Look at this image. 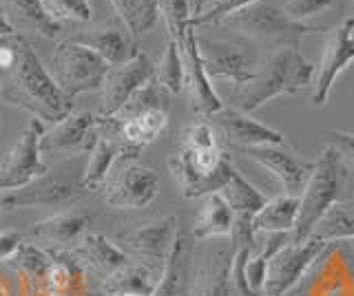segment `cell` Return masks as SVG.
Listing matches in <instances>:
<instances>
[{
  "instance_id": "cell-47",
  "label": "cell",
  "mask_w": 354,
  "mask_h": 296,
  "mask_svg": "<svg viewBox=\"0 0 354 296\" xmlns=\"http://www.w3.org/2000/svg\"><path fill=\"white\" fill-rule=\"evenodd\" d=\"M5 210H3V193H0V215H3Z\"/></svg>"
},
{
  "instance_id": "cell-15",
  "label": "cell",
  "mask_w": 354,
  "mask_h": 296,
  "mask_svg": "<svg viewBox=\"0 0 354 296\" xmlns=\"http://www.w3.org/2000/svg\"><path fill=\"white\" fill-rule=\"evenodd\" d=\"M177 45H180L182 60H184V89L188 91L191 108L202 117H213L224 108V102H221V97L217 95L215 86L204 69L202 56H199L197 49L195 27H188Z\"/></svg>"
},
{
  "instance_id": "cell-23",
  "label": "cell",
  "mask_w": 354,
  "mask_h": 296,
  "mask_svg": "<svg viewBox=\"0 0 354 296\" xmlns=\"http://www.w3.org/2000/svg\"><path fill=\"white\" fill-rule=\"evenodd\" d=\"M232 252L228 248H213L202 259L195 279H191V294L188 296H235V288L230 281Z\"/></svg>"
},
{
  "instance_id": "cell-34",
  "label": "cell",
  "mask_w": 354,
  "mask_h": 296,
  "mask_svg": "<svg viewBox=\"0 0 354 296\" xmlns=\"http://www.w3.org/2000/svg\"><path fill=\"white\" fill-rule=\"evenodd\" d=\"M169 91L162 89L158 84V80H151L138 89L129 97V102L120 108V111L113 115L118 119H127V117H136L142 113H149V111H166L169 113Z\"/></svg>"
},
{
  "instance_id": "cell-8",
  "label": "cell",
  "mask_w": 354,
  "mask_h": 296,
  "mask_svg": "<svg viewBox=\"0 0 354 296\" xmlns=\"http://www.w3.org/2000/svg\"><path fill=\"white\" fill-rule=\"evenodd\" d=\"M44 124L40 119L31 117L22 133L9 148L5 159L0 161V193L25 188L47 172L40 152V137L44 133Z\"/></svg>"
},
{
  "instance_id": "cell-42",
  "label": "cell",
  "mask_w": 354,
  "mask_h": 296,
  "mask_svg": "<svg viewBox=\"0 0 354 296\" xmlns=\"http://www.w3.org/2000/svg\"><path fill=\"white\" fill-rule=\"evenodd\" d=\"M22 241L25 239H22L18 230H0V261H9L14 257Z\"/></svg>"
},
{
  "instance_id": "cell-38",
  "label": "cell",
  "mask_w": 354,
  "mask_h": 296,
  "mask_svg": "<svg viewBox=\"0 0 354 296\" xmlns=\"http://www.w3.org/2000/svg\"><path fill=\"white\" fill-rule=\"evenodd\" d=\"M160 16L164 18L169 38L180 42L184 31L191 27V3L188 0H160Z\"/></svg>"
},
{
  "instance_id": "cell-4",
  "label": "cell",
  "mask_w": 354,
  "mask_h": 296,
  "mask_svg": "<svg viewBox=\"0 0 354 296\" xmlns=\"http://www.w3.org/2000/svg\"><path fill=\"white\" fill-rule=\"evenodd\" d=\"M346 184L348 166L343 164L339 150L328 144L315 161V170L310 175L301 197H299V215L295 230L290 233L295 244L308 241L310 233L319 224V219L328 213L332 204L341 199V190Z\"/></svg>"
},
{
  "instance_id": "cell-28",
  "label": "cell",
  "mask_w": 354,
  "mask_h": 296,
  "mask_svg": "<svg viewBox=\"0 0 354 296\" xmlns=\"http://www.w3.org/2000/svg\"><path fill=\"white\" fill-rule=\"evenodd\" d=\"M75 257L80 259L82 266L93 268L95 272L104 274V277L113 274L131 261L124 250L100 233H86L80 244L75 246Z\"/></svg>"
},
{
  "instance_id": "cell-20",
  "label": "cell",
  "mask_w": 354,
  "mask_h": 296,
  "mask_svg": "<svg viewBox=\"0 0 354 296\" xmlns=\"http://www.w3.org/2000/svg\"><path fill=\"white\" fill-rule=\"evenodd\" d=\"M69 40L77 42L86 49H91L95 56L102 58L109 67H118V64L129 62L140 51L136 40L129 34L120 18H111L106 23L93 29H84L80 34L71 36Z\"/></svg>"
},
{
  "instance_id": "cell-9",
  "label": "cell",
  "mask_w": 354,
  "mask_h": 296,
  "mask_svg": "<svg viewBox=\"0 0 354 296\" xmlns=\"http://www.w3.org/2000/svg\"><path fill=\"white\" fill-rule=\"evenodd\" d=\"M88 195L82 186V177H71L66 172H44L25 188L3 193V210H22V208H55L66 206Z\"/></svg>"
},
{
  "instance_id": "cell-25",
  "label": "cell",
  "mask_w": 354,
  "mask_h": 296,
  "mask_svg": "<svg viewBox=\"0 0 354 296\" xmlns=\"http://www.w3.org/2000/svg\"><path fill=\"white\" fill-rule=\"evenodd\" d=\"M49 252L53 257V263L40 292H47L53 296H88L86 272L80 259L64 250Z\"/></svg>"
},
{
  "instance_id": "cell-18",
  "label": "cell",
  "mask_w": 354,
  "mask_h": 296,
  "mask_svg": "<svg viewBox=\"0 0 354 296\" xmlns=\"http://www.w3.org/2000/svg\"><path fill=\"white\" fill-rule=\"evenodd\" d=\"M213 128L224 137L230 146L239 150L246 148H257V146H270V144H286L281 130H274L266 126L250 115L235 111V108L224 106L219 113L208 117Z\"/></svg>"
},
{
  "instance_id": "cell-39",
  "label": "cell",
  "mask_w": 354,
  "mask_h": 296,
  "mask_svg": "<svg viewBox=\"0 0 354 296\" xmlns=\"http://www.w3.org/2000/svg\"><path fill=\"white\" fill-rule=\"evenodd\" d=\"M254 3H259V0H217L213 3L208 9H204L199 16H193L191 18V27H206V25H219L221 20L228 18L230 14L235 12H241V9H246Z\"/></svg>"
},
{
  "instance_id": "cell-41",
  "label": "cell",
  "mask_w": 354,
  "mask_h": 296,
  "mask_svg": "<svg viewBox=\"0 0 354 296\" xmlns=\"http://www.w3.org/2000/svg\"><path fill=\"white\" fill-rule=\"evenodd\" d=\"M328 141L339 150V155L343 159V164L350 168H354V133H346V130L332 128L328 130Z\"/></svg>"
},
{
  "instance_id": "cell-16",
  "label": "cell",
  "mask_w": 354,
  "mask_h": 296,
  "mask_svg": "<svg viewBox=\"0 0 354 296\" xmlns=\"http://www.w3.org/2000/svg\"><path fill=\"white\" fill-rule=\"evenodd\" d=\"M250 161L259 164L261 168L268 170L272 177H277L283 186V195L301 197L310 175L315 170V161L306 159L299 152H292L283 144H270V146H257L241 150Z\"/></svg>"
},
{
  "instance_id": "cell-6",
  "label": "cell",
  "mask_w": 354,
  "mask_h": 296,
  "mask_svg": "<svg viewBox=\"0 0 354 296\" xmlns=\"http://www.w3.org/2000/svg\"><path fill=\"white\" fill-rule=\"evenodd\" d=\"M195 38L210 80H226L235 86H241L250 82L254 71L259 69L261 62L254 58L250 42L241 36L237 40L210 31V27H195Z\"/></svg>"
},
{
  "instance_id": "cell-3",
  "label": "cell",
  "mask_w": 354,
  "mask_h": 296,
  "mask_svg": "<svg viewBox=\"0 0 354 296\" xmlns=\"http://www.w3.org/2000/svg\"><path fill=\"white\" fill-rule=\"evenodd\" d=\"M219 27H226L232 34L248 40L250 45H259L266 49H286V47H301V40L315 31L313 27L295 23L286 14L283 5L274 0H259L241 12L230 14L219 23Z\"/></svg>"
},
{
  "instance_id": "cell-44",
  "label": "cell",
  "mask_w": 354,
  "mask_h": 296,
  "mask_svg": "<svg viewBox=\"0 0 354 296\" xmlns=\"http://www.w3.org/2000/svg\"><path fill=\"white\" fill-rule=\"evenodd\" d=\"M16 31L11 29V25L7 23L5 12H3V5H0V38H7V36H14Z\"/></svg>"
},
{
  "instance_id": "cell-30",
  "label": "cell",
  "mask_w": 354,
  "mask_h": 296,
  "mask_svg": "<svg viewBox=\"0 0 354 296\" xmlns=\"http://www.w3.org/2000/svg\"><path fill=\"white\" fill-rule=\"evenodd\" d=\"M299 215V197L279 195L266 201L261 210L252 217V228L257 235L266 233H292Z\"/></svg>"
},
{
  "instance_id": "cell-11",
  "label": "cell",
  "mask_w": 354,
  "mask_h": 296,
  "mask_svg": "<svg viewBox=\"0 0 354 296\" xmlns=\"http://www.w3.org/2000/svg\"><path fill=\"white\" fill-rule=\"evenodd\" d=\"M354 62V18H346L339 27L330 31L326 40L324 56L313 82V104L324 106L339 75L348 71Z\"/></svg>"
},
{
  "instance_id": "cell-37",
  "label": "cell",
  "mask_w": 354,
  "mask_h": 296,
  "mask_svg": "<svg viewBox=\"0 0 354 296\" xmlns=\"http://www.w3.org/2000/svg\"><path fill=\"white\" fill-rule=\"evenodd\" d=\"M40 3L58 23L69 20V23L86 25L93 20V7L88 0H40Z\"/></svg>"
},
{
  "instance_id": "cell-46",
  "label": "cell",
  "mask_w": 354,
  "mask_h": 296,
  "mask_svg": "<svg viewBox=\"0 0 354 296\" xmlns=\"http://www.w3.org/2000/svg\"><path fill=\"white\" fill-rule=\"evenodd\" d=\"M29 296H53V294H47V292H33V294H29Z\"/></svg>"
},
{
  "instance_id": "cell-21",
  "label": "cell",
  "mask_w": 354,
  "mask_h": 296,
  "mask_svg": "<svg viewBox=\"0 0 354 296\" xmlns=\"http://www.w3.org/2000/svg\"><path fill=\"white\" fill-rule=\"evenodd\" d=\"M193 235L186 228H177L173 248L160 272L158 288L153 296H188L191 294V263H193Z\"/></svg>"
},
{
  "instance_id": "cell-19",
  "label": "cell",
  "mask_w": 354,
  "mask_h": 296,
  "mask_svg": "<svg viewBox=\"0 0 354 296\" xmlns=\"http://www.w3.org/2000/svg\"><path fill=\"white\" fill-rule=\"evenodd\" d=\"M93 219L95 213L88 208H69L33 224L31 239L49 250H69L80 244Z\"/></svg>"
},
{
  "instance_id": "cell-24",
  "label": "cell",
  "mask_w": 354,
  "mask_h": 296,
  "mask_svg": "<svg viewBox=\"0 0 354 296\" xmlns=\"http://www.w3.org/2000/svg\"><path fill=\"white\" fill-rule=\"evenodd\" d=\"M7 23L18 36L36 34L42 38H58L62 31V23L49 16L40 0H0Z\"/></svg>"
},
{
  "instance_id": "cell-36",
  "label": "cell",
  "mask_w": 354,
  "mask_h": 296,
  "mask_svg": "<svg viewBox=\"0 0 354 296\" xmlns=\"http://www.w3.org/2000/svg\"><path fill=\"white\" fill-rule=\"evenodd\" d=\"M281 5L295 23L308 25L319 31L315 20L326 18L330 14H339L343 9V0H283Z\"/></svg>"
},
{
  "instance_id": "cell-1",
  "label": "cell",
  "mask_w": 354,
  "mask_h": 296,
  "mask_svg": "<svg viewBox=\"0 0 354 296\" xmlns=\"http://www.w3.org/2000/svg\"><path fill=\"white\" fill-rule=\"evenodd\" d=\"M0 97L11 106L31 113L42 124H58L73 113V102L58 89L38 53L22 38L18 62L0 73Z\"/></svg>"
},
{
  "instance_id": "cell-48",
  "label": "cell",
  "mask_w": 354,
  "mask_h": 296,
  "mask_svg": "<svg viewBox=\"0 0 354 296\" xmlns=\"http://www.w3.org/2000/svg\"><path fill=\"white\" fill-rule=\"evenodd\" d=\"M352 190H354V184H352Z\"/></svg>"
},
{
  "instance_id": "cell-22",
  "label": "cell",
  "mask_w": 354,
  "mask_h": 296,
  "mask_svg": "<svg viewBox=\"0 0 354 296\" xmlns=\"http://www.w3.org/2000/svg\"><path fill=\"white\" fill-rule=\"evenodd\" d=\"M142 150L131 148L122 141L106 137V135H97L93 148L88 150V159L86 166L82 170V186L86 193H97L102 190L106 181H109V172L113 168V164L118 159H136Z\"/></svg>"
},
{
  "instance_id": "cell-33",
  "label": "cell",
  "mask_w": 354,
  "mask_h": 296,
  "mask_svg": "<svg viewBox=\"0 0 354 296\" xmlns=\"http://www.w3.org/2000/svg\"><path fill=\"white\" fill-rule=\"evenodd\" d=\"M111 5L133 38L147 34L160 20V0H111Z\"/></svg>"
},
{
  "instance_id": "cell-43",
  "label": "cell",
  "mask_w": 354,
  "mask_h": 296,
  "mask_svg": "<svg viewBox=\"0 0 354 296\" xmlns=\"http://www.w3.org/2000/svg\"><path fill=\"white\" fill-rule=\"evenodd\" d=\"M188 3H191V14L193 16H199V14L204 12V9H208L213 3H217V0H188Z\"/></svg>"
},
{
  "instance_id": "cell-26",
  "label": "cell",
  "mask_w": 354,
  "mask_h": 296,
  "mask_svg": "<svg viewBox=\"0 0 354 296\" xmlns=\"http://www.w3.org/2000/svg\"><path fill=\"white\" fill-rule=\"evenodd\" d=\"M53 257L47 248H42L38 244H25L22 241L20 248L16 250V255L9 259V266L18 274L20 279V290L22 296H29L33 292H40L44 279L51 270Z\"/></svg>"
},
{
  "instance_id": "cell-14",
  "label": "cell",
  "mask_w": 354,
  "mask_h": 296,
  "mask_svg": "<svg viewBox=\"0 0 354 296\" xmlns=\"http://www.w3.org/2000/svg\"><path fill=\"white\" fill-rule=\"evenodd\" d=\"M160 193V175L140 164H127L104 186V199L118 210H142L155 201Z\"/></svg>"
},
{
  "instance_id": "cell-32",
  "label": "cell",
  "mask_w": 354,
  "mask_h": 296,
  "mask_svg": "<svg viewBox=\"0 0 354 296\" xmlns=\"http://www.w3.org/2000/svg\"><path fill=\"white\" fill-rule=\"evenodd\" d=\"M219 195L224 197V201L232 208V213L248 215V217L257 215L266 206V201H268V197H266L261 190L254 188V186L243 177L237 168H232L230 177L224 184V188L219 190Z\"/></svg>"
},
{
  "instance_id": "cell-2",
  "label": "cell",
  "mask_w": 354,
  "mask_h": 296,
  "mask_svg": "<svg viewBox=\"0 0 354 296\" xmlns=\"http://www.w3.org/2000/svg\"><path fill=\"white\" fill-rule=\"evenodd\" d=\"M315 64L304 56L301 49H277L259 64L250 82L232 91L230 108L250 115L263 104L272 102L274 97L295 95L308 89L315 82Z\"/></svg>"
},
{
  "instance_id": "cell-31",
  "label": "cell",
  "mask_w": 354,
  "mask_h": 296,
  "mask_svg": "<svg viewBox=\"0 0 354 296\" xmlns=\"http://www.w3.org/2000/svg\"><path fill=\"white\" fill-rule=\"evenodd\" d=\"M308 239L321 241L326 246L354 239V199H339L332 204Z\"/></svg>"
},
{
  "instance_id": "cell-5",
  "label": "cell",
  "mask_w": 354,
  "mask_h": 296,
  "mask_svg": "<svg viewBox=\"0 0 354 296\" xmlns=\"http://www.w3.org/2000/svg\"><path fill=\"white\" fill-rule=\"evenodd\" d=\"M171 175L175 177L180 195L186 199H199L224 188L232 172V161L219 146L191 148L182 146L169 159Z\"/></svg>"
},
{
  "instance_id": "cell-13",
  "label": "cell",
  "mask_w": 354,
  "mask_h": 296,
  "mask_svg": "<svg viewBox=\"0 0 354 296\" xmlns=\"http://www.w3.org/2000/svg\"><path fill=\"white\" fill-rule=\"evenodd\" d=\"M100 135V115L88 111L71 113L62 122L51 124L40 137V152L47 157H73L75 152H88Z\"/></svg>"
},
{
  "instance_id": "cell-12",
  "label": "cell",
  "mask_w": 354,
  "mask_h": 296,
  "mask_svg": "<svg viewBox=\"0 0 354 296\" xmlns=\"http://www.w3.org/2000/svg\"><path fill=\"white\" fill-rule=\"evenodd\" d=\"M177 217L169 215L162 219H155V221L142 224L133 230L118 235V246L127 252L129 257H138L142 263L162 270L166 257L173 248V241L177 235Z\"/></svg>"
},
{
  "instance_id": "cell-40",
  "label": "cell",
  "mask_w": 354,
  "mask_h": 296,
  "mask_svg": "<svg viewBox=\"0 0 354 296\" xmlns=\"http://www.w3.org/2000/svg\"><path fill=\"white\" fill-rule=\"evenodd\" d=\"M182 146L191 148H215L219 146L217 141V130L210 122H195L184 128L182 133Z\"/></svg>"
},
{
  "instance_id": "cell-35",
  "label": "cell",
  "mask_w": 354,
  "mask_h": 296,
  "mask_svg": "<svg viewBox=\"0 0 354 296\" xmlns=\"http://www.w3.org/2000/svg\"><path fill=\"white\" fill-rule=\"evenodd\" d=\"M155 80L166 89L171 95H177L184 91V60H182V51L180 45L175 40L169 38L164 47V53L160 62L155 64Z\"/></svg>"
},
{
  "instance_id": "cell-27",
  "label": "cell",
  "mask_w": 354,
  "mask_h": 296,
  "mask_svg": "<svg viewBox=\"0 0 354 296\" xmlns=\"http://www.w3.org/2000/svg\"><path fill=\"white\" fill-rule=\"evenodd\" d=\"M160 272L142 261H129L113 274L104 277V296H153Z\"/></svg>"
},
{
  "instance_id": "cell-45",
  "label": "cell",
  "mask_w": 354,
  "mask_h": 296,
  "mask_svg": "<svg viewBox=\"0 0 354 296\" xmlns=\"http://www.w3.org/2000/svg\"><path fill=\"white\" fill-rule=\"evenodd\" d=\"M0 296H11V285L3 277H0Z\"/></svg>"
},
{
  "instance_id": "cell-29",
  "label": "cell",
  "mask_w": 354,
  "mask_h": 296,
  "mask_svg": "<svg viewBox=\"0 0 354 296\" xmlns=\"http://www.w3.org/2000/svg\"><path fill=\"white\" fill-rule=\"evenodd\" d=\"M235 213L224 201L219 193H213L206 197V201L199 210L195 224L191 228V235L195 241H208L217 237H230L235 228Z\"/></svg>"
},
{
  "instance_id": "cell-17",
  "label": "cell",
  "mask_w": 354,
  "mask_h": 296,
  "mask_svg": "<svg viewBox=\"0 0 354 296\" xmlns=\"http://www.w3.org/2000/svg\"><path fill=\"white\" fill-rule=\"evenodd\" d=\"M153 78L155 67L142 51H138L124 64L109 67L102 82V108H100V115L113 117L129 102V97Z\"/></svg>"
},
{
  "instance_id": "cell-7",
  "label": "cell",
  "mask_w": 354,
  "mask_h": 296,
  "mask_svg": "<svg viewBox=\"0 0 354 296\" xmlns=\"http://www.w3.org/2000/svg\"><path fill=\"white\" fill-rule=\"evenodd\" d=\"M109 64L95 56L91 49L77 45L73 40H62L51 53L49 73L58 89L73 102V97L102 89Z\"/></svg>"
},
{
  "instance_id": "cell-10",
  "label": "cell",
  "mask_w": 354,
  "mask_h": 296,
  "mask_svg": "<svg viewBox=\"0 0 354 296\" xmlns=\"http://www.w3.org/2000/svg\"><path fill=\"white\" fill-rule=\"evenodd\" d=\"M326 250V244L315 239L301 241V244H286L277 250L266 272V283L261 296H286L295 285L301 281L308 268L317 261V257Z\"/></svg>"
}]
</instances>
